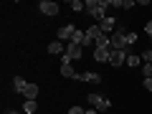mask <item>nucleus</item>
<instances>
[{
    "label": "nucleus",
    "instance_id": "obj_1",
    "mask_svg": "<svg viewBox=\"0 0 152 114\" xmlns=\"http://www.w3.org/2000/svg\"><path fill=\"white\" fill-rule=\"evenodd\" d=\"M86 13L94 18L96 23H102L107 18V8H112V0H86Z\"/></svg>",
    "mask_w": 152,
    "mask_h": 114
},
{
    "label": "nucleus",
    "instance_id": "obj_2",
    "mask_svg": "<svg viewBox=\"0 0 152 114\" xmlns=\"http://www.w3.org/2000/svg\"><path fill=\"white\" fill-rule=\"evenodd\" d=\"M84 56V48L79 43H66V53L61 56V64H71V61H79Z\"/></svg>",
    "mask_w": 152,
    "mask_h": 114
},
{
    "label": "nucleus",
    "instance_id": "obj_3",
    "mask_svg": "<svg viewBox=\"0 0 152 114\" xmlns=\"http://www.w3.org/2000/svg\"><path fill=\"white\" fill-rule=\"evenodd\" d=\"M112 48L114 51H127V31L124 28H117L112 33Z\"/></svg>",
    "mask_w": 152,
    "mask_h": 114
},
{
    "label": "nucleus",
    "instance_id": "obj_4",
    "mask_svg": "<svg viewBox=\"0 0 152 114\" xmlns=\"http://www.w3.org/2000/svg\"><path fill=\"white\" fill-rule=\"evenodd\" d=\"M89 104H91L96 112H107V109L112 107V102H109L107 96H102V94H89Z\"/></svg>",
    "mask_w": 152,
    "mask_h": 114
},
{
    "label": "nucleus",
    "instance_id": "obj_5",
    "mask_svg": "<svg viewBox=\"0 0 152 114\" xmlns=\"http://www.w3.org/2000/svg\"><path fill=\"white\" fill-rule=\"evenodd\" d=\"M41 13H43V15H58V3H53V0H41Z\"/></svg>",
    "mask_w": 152,
    "mask_h": 114
},
{
    "label": "nucleus",
    "instance_id": "obj_6",
    "mask_svg": "<svg viewBox=\"0 0 152 114\" xmlns=\"http://www.w3.org/2000/svg\"><path fill=\"white\" fill-rule=\"evenodd\" d=\"M74 33H76V28H74V26H61V28H58V33H56V41H61V43H64V41H69V43H71Z\"/></svg>",
    "mask_w": 152,
    "mask_h": 114
},
{
    "label": "nucleus",
    "instance_id": "obj_7",
    "mask_svg": "<svg viewBox=\"0 0 152 114\" xmlns=\"http://www.w3.org/2000/svg\"><path fill=\"white\" fill-rule=\"evenodd\" d=\"M76 81H86V84H99V81H102V76H99L96 71H79V76H76Z\"/></svg>",
    "mask_w": 152,
    "mask_h": 114
},
{
    "label": "nucleus",
    "instance_id": "obj_8",
    "mask_svg": "<svg viewBox=\"0 0 152 114\" xmlns=\"http://www.w3.org/2000/svg\"><path fill=\"white\" fill-rule=\"evenodd\" d=\"M127 61V51H114L112 48V53H109V64L112 66H122Z\"/></svg>",
    "mask_w": 152,
    "mask_h": 114
},
{
    "label": "nucleus",
    "instance_id": "obj_9",
    "mask_svg": "<svg viewBox=\"0 0 152 114\" xmlns=\"http://www.w3.org/2000/svg\"><path fill=\"white\" fill-rule=\"evenodd\" d=\"M114 26H117V20H114V18H112V15H107V18H104V20H102V23H99V28H102V31H104V33H107V36H112V33H114V31H117V28H114Z\"/></svg>",
    "mask_w": 152,
    "mask_h": 114
},
{
    "label": "nucleus",
    "instance_id": "obj_10",
    "mask_svg": "<svg viewBox=\"0 0 152 114\" xmlns=\"http://www.w3.org/2000/svg\"><path fill=\"white\" fill-rule=\"evenodd\" d=\"M109 53H112V48H96L94 51V61L104 64V61H109Z\"/></svg>",
    "mask_w": 152,
    "mask_h": 114
},
{
    "label": "nucleus",
    "instance_id": "obj_11",
    "mask_svg": "<svg viewBox=\"0 0 152 114\" xmlns=\"http://www.w3.org/2000/svg\"><path fill=\"white\" fill-rule=\"evenodd\" d=\"M48 53H53V56H64L66 53V46L64 43H61V41H53V43H48Z\"/></svg>",
    "mask_w": 152,
    "mask_h": 114
},
{
    "label": "nucleus",
    "instance_id": "obj_12",
    "mask_svg": "<svg viewBox=\"0 0 152 114\" xmlns=\"http://www.w3.org/2000/svg\"><path fill=\"white\" fill-rule=\"evenodd\" d=\"M86 36L91 38L94 43H96V38H99V36H104V31H102V28H99V23H94L91 28H86Z\"/></svg>",
    "mask_w": 152,
    "mask_h": 114
},
{
    "label": "nucleus",
    "instance_id": "obj_13",
    "mask_svg": "<svg viewBox=\"0 0 152 114\" xmlns=\"http://www.w3.org/2000/svg\"><path fill=\"white\" fill-rule=\"evenodd\" d=\"M38 91H41V89H38V84H28V86H26V91H23V96H26V99H33V102H36Z\"/></svg>",
    "mask_w": 152,
    "mask_h": 114
},
{
    "label": "nucleus",
    "instance_id": "obj_14",
    "mask_svg": "<svg viewBox=\"0 0 152 114\" xmlns=\"http://www.w3.org/2000/svg\"><path fill=\"white\" fill-rule=\"evenodd\" d=\"M61 76H66V79H74V81H76L79 71H74V69H71V64H61Z\"/></svg>",
    "mask_w": 152,
    "mask_h": 114
},
{
    "label": "nucleus",
    "instance_id": "obj_15",
    "mask_svg": "<svg viewBox=\"0 0 152 114\" xmlns=\"http://www.w3.org/2000/svg\"><path fill=\"white\" fill-rule=\"evenodd\" d=\"M94 46H96V48H112V36H107V33H104V36H99Z\"/></svg>",
    "mask_w": 152,
    "mask_h": 114
},
{
    "label": "nucleus",
    "instance_id": "obj_16",
    "mask_svg": "<svg viewBox=\"0 0 152 114\" xmlns=\"http://www.w3.org/2000/svg\"><path fill=\"white\" fill-rule=\"evenodd\" d=\"M13 86H15V91H26V86H28V81L26 79H23V76H15V79H13Z\"/></svg>",
    "mask_w": 152,
    "mask_h": 114
},
{
    "label": "nucleus",
    "instance_id": "obj_17",
    "mask_svg": "<svg viewBox=\"0 0 152 114\" xmlns=\"http://www.w3.org/2000/svg\"><path fill=\"white\" fill-rule=\"evenodd\" d=\"M23 109H26V114H36V112H38V104L33 102V99H26V104H23Z\"/></svg>",
    "mask_w": 152,
    "mask_h": 114
},
{
    "label": "nucleus",
    "instance_id": "obj_18",
    "mask_svg": "<svg viewBox=\"0 0 152 114\" xmlns=\"http://www.w3.org/2000/svg\"><path fill=\"white\" fill-rule=\"evenodd\" d=\"M84 41H86V33H84V31H76L74 38H71V43H79L81 48H84Z\"/></svg>",
    "mask_w": 152,
    "mask_h": 114
},
{
    "label": "nucleus",
    "instance_id": "obj_19",
    "mask_svg": "<svg viewBox=\"0 0 152 114\" xmlns=\"http://www.w3.org/2000/svg\"><path fill=\"white\" fill-rule=\"evenodd\" d=\"M142 64V56L137 53H127V66H140Z\"/></svg>",
    "mask_w": 152,
    "mask_h": 114
},
{
    "label": "nucleus",
    "instance_id": "obj_20",
    "mask_svg": "<svg viewBox=\"0 0 152 114\" xmlns=\"http://www.w3.org/2000/svg\"><path fill=\"white\" fill-rule=\"evenodd\" d=\"M69 8H71V10H76V13H81V10H84L86 5H84L81 0H71V3H69Z\"/></svg>",
    "mask_w": 152,
    "mask_h": 114
},
{
    "label": "nucleus",
    "instance_id": "obj_21",
    "mask_svg": "<svg viewBox=\"0 0 152 114\" xmlns=\"http://www.w3.org/2000/svg\"><path fill=\"white\" fill-rule=\"evenodd\" d=\"M142 64H152V48H145V51H142Z\"/></svg>",
    "mask_w": 152,
    "mask_h": 114
},
{
    "label": "nucleus",
    "instance_id": "obj_22",
    "mask_svg": "<svg viewBox=\"0 0 152 114\" xmlns=\"http://www.w3.org/2000/svg\"><path fill=\"white\" fill-rule=\"evenodd\" d=\"M142 74L145 79H152V64H142Z\"/></svg>",
    "mask_w": 152,
    "mask_h": 114
},
{
    "label": "nucleus",
    "instance_id": "obj_23",
    "mask_svg": "<svg viewBox=\"0 0 152 114\" xmlns=\"http://www.w3.org/2000/svg\"><path fill=\"white\" fill-rule=\"evenodd\" d=\"M137 43V33H127V46Z\"/></svg>",
    "mask_w": 152,
    "mask_h": 114
},
{
    "label": "nucleus",
    "instance_id": "obj_24",
    "mask_svg": "<svg viewBox=\"0 0 152 114\" xmlns=\"http://www.w3.org/2000/svg\"><path fill=\"white\" fill-rule=\"evenodd\" d=\"M69 114H84V109H81V107H71Z\"/></svg>",
    "mask_w": 152,
    "mask_h": 114
},
{
    "label": "nucleus",
    "instance_id": "obj_25",
    "mask_svg": "<svg viewBox=\"0 0 152 114\" xmlns=\"http://www.w3.org/2000/svg\"><path fill=\"white\" fill-rule=\"evenodd\" d=\"M145 31H147V36L152 38V20H147V26H145Z\"/></svg>",
    "mask_w": 152,
    "mask_h": 114
},
{
    "label": "nucleus",
    "instance_id": "obj_26",
    "mask_svg": "<svg viewBox=\"0 0 152 114\" xmlns=\"http://www.w3.org/2000/svg\"><path fill=\"white\" fill-rule=\"evenodd\" d=\"M145 89H147V91H152V79H145Z\"/></svg>",
    "mask_w": 152,
    "mask_h": 114
},
{
    "label": "nucleus",
    "instance_id": "obj_27",
    "mask_svg": "<svg viewBox=\"0 0 152 114\" xmlns=\"http://www.w3.org/2000/svg\"><path fill=\"white\" fill-rule=\"evenodd\" d=\"M84 114H99V112H96V109L91 107V109H84Z\"/></svg>",
    "mask_w": 152,
    "mask_h": 114
},
{
    "label": "nucleus",
    "instance_id": "obj_28",
    "mask_svg": "<svg viewBox=\"0 0 152 114\" xmlns=\"http://www.w3.org/2000/svg\"><path fill=\"white\" fill-rule=\"evenodd\" d=\"M5 114H20V112H15V109H8V112Z\"/></svg>",
    "mask_w": 152,
    "mask_h": 114
}]
</instances>
